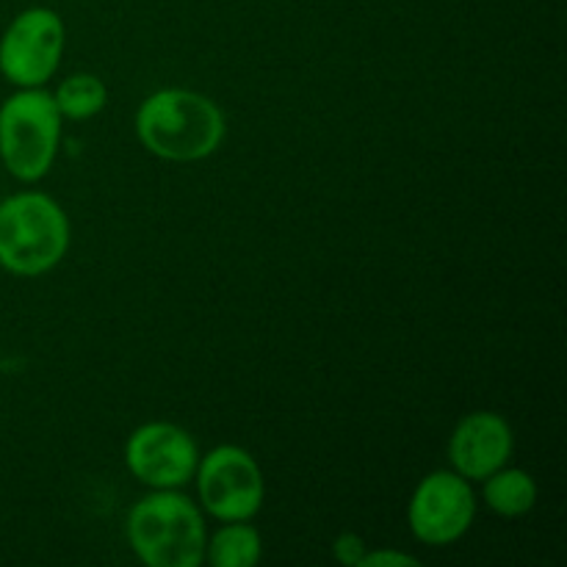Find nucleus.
<instances>
[{"mask_svg": "<svg viewBox=\"0 0 567 567\" xmlns=\"http://www.w3.org/2000/svg\"><path fill=\"white\" fill-rule=\"evenodd\" d=\"M133 125L138 144L172 164L210 158L227 136V120L219 105L192 89L153 92L136 109Z\"/></svg>", "mask_w": 567, "mask_h": 567, "instance_id": "f257e3e1", "label": "nucleus"}, {"mask_svg": "<svg viewBox=\"0 0 567 567\" xmlns=\"http://www.w3.org/2000/svg\"><path fill=\"white\" fill-rule=\"evenodd\" d=\"M125 537L147 567H199L208 526L203 509L181 491H153L127 509Z\"/></svg>", "mask_w": 567, "mask_h": 567, "instance_id": "f03ea898", "label": "nucleus"}, {"mask_svg": "<svg viewBox=\"0 0 567 567\" xmlns=\"http://www.w3.org/2000/svg\"><path fill=\"white\" fill-rule=\"evenodd\" d=\"M70 219L44 192H17L0 199V269L14 277H42L70 249Z\"/></svg>", "mask_w": 567, "mask_h": 567, "instance_id": "7ed1b4c3", "label": "nucleus"}, {"mask_svg": "<svg viewBox=\"0 0 567 567\" xmlns=\"http://www.w3.org/2000/svg\"><path fill=\"white\" fill-rule=\"evenodd\" d=\"M64 116L44 86L14 89L0 103V164L14 181L39 183L55 164Z\"/></svg>", "mask_w": 567, "mask_h": 567, "instance_id": "20e7f679", "label": "nucleus"}, {"mask_svg": "<svg viewBox=\"0 0 567 567\" xmlns=\"http://www.w3.org/2000/svg\"><path fill=\"white\" fill-rule=\"evenodd\" d=\"M192 482L197 485L199 509L219 524L221 520H252L264 507V471L258 460L236 443H221L199 454Z\"/></svg>", "mask_w": 567, "mask_h": 567, "instance_id": "39448f33", "label": "nucleus"}, {"mask_svg": "<svg viewBox=\"0 0 567 567\" xmlns=\"http://www.w3.org/2000/svg\"><path fill=\"white\" fill-rule=\"evenodd\" d=\"M66 28L59 11L31 6L0 33V75L14 89L48 86L64 55Z\"/></svg>", "mask_w": 567, "mask_h": 567, "instance_id": "423d86ee", "label": "nucleus"}, {"mask_svg": "<svg viewBox=\"0 0 567 567\" xmlns=\"http://www.w3.org/2000/svg\"><path fill=\"white\" fill-rule=\"evenodd\" d=\"M474 482L457 471H432L415 485L408 504V524L415 540L446 548L463 540L476 520Z\"/></svg>", "mask_w": 567, "mask_h": 567, "instance_id": "0eeeda50", "label": "nucleus"}, {"mask_svg": "<svg viewBox=\"0 0 567 567\" xmlns=\"http://www.w3.org/2000/svg\"><path fill=\"white\" fill-rule=\"evenodd\" d=\"M199 449L183 426L150 421L125 441V468L150 491H181L194 480Z\"/></svg>", "mask_w": 567, "mask_h": 567, "instance_id": "6e6552de", "label": "nucleus"}, {"mask_svg": "<svg viewBox=\"0 0 567 567\" xmlns=\"http://www.w3.org/2000/svg\"><path fill=\"white\" fill-rule=\"evenodd\" d=\"M515 449L513 426L493 410H476L463 415L449 437L446 457L452 471L468 482H482L493 471L509 465Z\"/></svg>", "mask_w": 567, "mask_h": 567, "instance_id": "1a4fd4ad", "label": "nucleus"}, {"mask_svg": "<svg viewBox=\"0 0 567 567\" xmlns=\"http://www.w3.org/2000/svg\"><path fill=\"white\" fill-rule=\"evenodd\" d=\"M482 502L491 513L502 518H520L529 515L537 504V482L529 471L524 468H504L493 471L487 480H482Z\"/></svg>", "mask_w": 567, "mask_h": 567, "instance_id": "9d476101", "label": "nucleus"}, {"mask_svg": "<svg viewBox=\"0 0 567 567\" xmlns=\"http://www.w3.org/2000/svg\"><path fill=\"white\" fill-rule=\"evenodd\" d=\"M264 557V537L249 520H221L208 532L205 563L214 567H252Z\"/></svg>", "mask_w": 567, "mask_h": 567, "instance_id": "9b49d317", "label": "nucleus"}, {"mask_svg": "<svg viewBox=\"0 0 567 567\" xmlns=\"http://www.w3.org/2000/svg\"><path fill=\"white\" fill-rule=\"evenodd\" d=\"M53 100L55 109H59V114L64 120L83 122L92 120V116H97L105 109V103H109V89L92 72H78V75L64 78L59 83V89L53 92Z\"/></svg>", "mask_w": 567, "mask_h": 567, "instance_id": "f8f14e48", "label": "nucleus"}, {"mask_svg": "<svg viewBox=\"0 0 567 567\" xmlns=\"http://www.w3.org/2000/svg\"><path fill=\"white\" fill-rule=\"evenodd\" d=\"M365 551H369V543L360 535H354V532H341V535L336 537V543H332V554H336L338 563L347 567L363 565Z\"/></svg>", "mask_w": 567, "mask_h": 567, "instance_id": "ddd939ff", "label": "nucleus"}, {"mask_svg": "<svg viewBox=\"0 0 567 567\" xmlns=\"http://www.w3.org/2000/svg\"><path fill=\"white\" fill-rule=\"evenodd\" d=\"M419 559L413 554H404V551H388V548H377V551H365L363 565L360 567H415Z\"/></svg>", "mask_w": 567, "mask_h": 567, "instance_id": "4468645a", "label": "nucleus"}]
</instances>
